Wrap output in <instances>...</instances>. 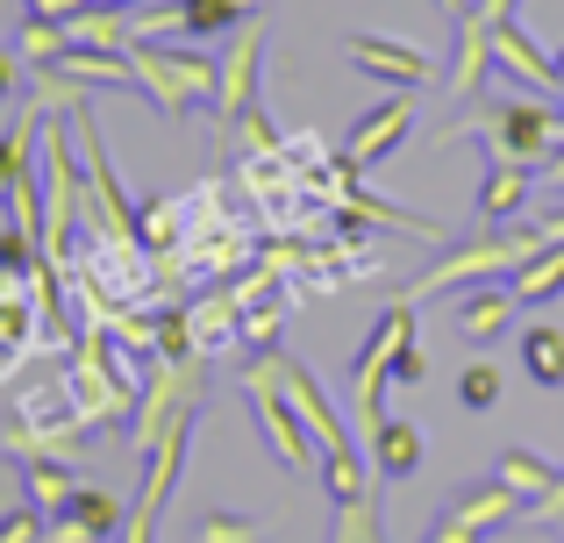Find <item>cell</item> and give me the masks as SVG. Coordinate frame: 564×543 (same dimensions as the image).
Listing matches in <instances>:
<instances>
[{"label": "cell", "mask_w": 564, "mask_h": 543, "mask_svg": "<svg viewBox=\"0 0 564 543\" xmlns=\"http://www.w3.org/2000/svg\"><path fill=\"white\" fill-rule=\"evenodd\" d=\"M122 51H129V72H137V94L151 100L158 115H193L200 100L215 108V72H221V57L180 51V43H122Z\"/></svg>", "instance_id": "obj_1"}, {"label": "cell", "mask_w": 564, "mask_h": 543, "mask_svg": "<svg viewBox=\"0 0 564 543\" xmlns=\"http://www.w3.org/2000/svg\"><path fill=\"white\" fill-rule=\"evenodd\" d=\"M451 137H486L494 143V165L543 172V158L557 151V108L551 100H479Z\"/></svg>", "instance_id": "obj_2"}, {"label": "cell", "mask_w": 564, "mask_h": 543, "mask_svg": "<svg viewBox=\"0 0 564 543\" xmlns=\"http://www.w3.org/2000/svg\"><path fill=\"white\" fill-rule=\"evenodd\" d=\"M414 344V301H386V315L372 322V336H365L358 365H350V401H358V430L365 444L386 430V387H393V350Z\"/></svg>", "instance_id": "obj_3"}, {"label": "cell", "mask_w": 564, "mask_h": 543, "mask_svg": "<svg viewBox=\"0 0 564 543\" xmlns=\"http://www.w3.org/2000/svg\"><path fill=\"white\" fill-rule=\"evenodd\" d=\"M243 393H250V408H258V430H264V444L279 450V465H286V473H322L315 436H307V422L293 415V401L279 393V379H272V365H264V358L243 372Z\"/></svg>", "instance_id": "obj_4"}, {"label": "cell", "mask_w": 564, "mask_h": 543, "mask_svg": "<svg viewBox=\"0 0 564 543\" xmlns=\"http://www.w3.org/2000/svg\"><path fill=\"white\" fill-rule=\"evenodd\" d=\"M193 408H200V358H186V365H172V358H165L151 379H143V401H137V415H129V430H137L129 444L151 450L158 436L172 430V422H186V415H193Z\"/></svg>", "instance_id": "obj_5"}, {"label": "cell", "mask_w": 564, "mask_h": 543, "mask_svg": "<svg viewBox=\"0 0 564 543\" xmlns=\"http://www.w3.org/2000/svg\"><path fill=\"white\" fill-rule=\"evenodd\" d=\"M258 72H264V29L258 22L229 29V51H221V72H215V129L221 137L258 108Z\"/></svg>", "instance_id": "obj_6"}, {"label": "cell", "mask_w": 564, "mask_h": 543, "mask_svg": "<svg viewBox=\"0 0 564 543\" xmlns=\"http://www.w3.org/2000/svg\"><path fill=\"white\" fill-rule=\"evenodd\" d=\"M350 65H358L365 79H379L386 94H422L429 72H436V57L414 51V43H393V36H372V29H358V36H350Z\"/></svg>", "instance_id": "obj_7"}, {"label": "cell", "mask_w": 564, "mask_h": 543, "mask_svg": "<svg viewBox=\"0 0 564 543\" xmlns=\"http://www.w3.org/2000/svg\"><path fill=\"white\" fill-rule=\"evenodd\" d=\"M408 129H414V94H393L386 108H372L358 129H350V143H344V165H350V172H372V165H386V158H400Z\"/></svg>", "instance_id": "obj_8"}, {"label": "cell", "mask_w": 564, "mask_h": 543, "mask_svg": "<svg viewBox=\"0 0 564 543\" xmlns=\"http://www.w3.org/2000/svg\"><path fill=\"white\" fill-rule=\"evenodd\" d=\"M451 94H457V100H479V94H494V29H486L479 14H457Z\"/></svg>", "instance_id": "obj_9"}, {"label": "cell", "mask_w": 564, "mask_h": 543, "mask_svg": "<svg viewBox=\"0 0 564 543\" xmlns=\"http://www.w3.org/2000/svg\"><path fill=\"white\" fill-rule=\"evenodd\" d=\"M443 515H451V522H465L471 536H494V530H508V522L522 515V493H514V487H500V479H479V487L451 493V501H443Z\"/></svg>", "instance_id": "obj_10"}, {"label": "cell", "mask_w": 564, "mask_h": 543, "mask_svg": "<svg viewBox=\"0 0 564 543\" xmlns=\"http://www.w3.org/2000/svg\"><path fill=\"white\" fill-rule=\"evenodd\" d=\"M529 200H536V172H529V165H494V172L479 180V229L522 222Z\"/></svg>", "instance_id": "obj_11"}, {"label": "cell", "mask_w": 564, "mask_h": 543, "mask_svg": "<svg viewBox=\"0 0 564 543\" xmlns=\"http://www.w3.org/2000/svg\"><path fill=\"white\" fill-rule=\"evenodd\" d=\"M494 65H508L514 79L529 86V94L551 100V79H557V72H551V57H543V43L529 36V29L514 22V14H508V22H494Z\"/></svg>", "instance_id": "obj_12"}, {"label": "cell", "mask_w": 564, "mask_h": 543, "mask_svg": "<svg viewBox=\"0 0 564 543\" xmlns=\"http://www.w3.org/2000/svg\"><path fill=\"white\" fill-rule=\"evenodd\" d=\"M129 522V508L115 501V493H100V487H79L72 493V508L51 522V536H86V543H108L115 530Z\"/></svg>", "instance_id": "obj_13"}, {"label": "cell", "mask_w": 564, "mask_h": 543, "mask_svg": "<svg viewBox=\"0 0 564 543\" xmlns=\"http://www.w3.org/2000/svg\"><path fill=\"white\" fill-rule=\"evenodd\" d=\"M514 286H500V279H479V293H465V301H457V329L471 336V344H494L500 329H508L514 322Z\"/></svg>", "instance_id": "obj_14"}, {"label": "cell", "mask_w": 564, "mask_h": 543, "mask_svg": "<svg viewBox=\"0 0 564 543\" xmlns=\"http://www.w3.org/2000/svg\"><path fill=\"white\" fill-rule=\"evenodd\" d=\"M180 8V36H229V29L258 22L264 0H172Z\"/></svg>", "instance_id": "obj_15"}, {"label": "cell", "mask_w": 564, "mask_h": 543, "mask_svg": "<svg viewBox=\"0 0 564 543\" xmlns=\"http://www.w3.org/2000/svg\"><path fill=\"white\" fill-rule=\"evenodd\" d=\"M522 372L543 393H564V329L557 322H529L522 329Z\"/></svg>", "instance_id": "obj_16"}, {"label": "cell", "mask_w": 564, "mask_h": 543, "mask_svg": "<svg viewBox=\"0 0 564 543\" xmlns=\"http://www.w3.org/2000/svg\"><path fill=\"white\" fill-rule=\"evenodd\" d=\"M57 72H65V79H79L86 94H94V86H137V72H129V51H79V43H65Z\"/></svg>", "instance_id": "obj_17"}, {"label": "cell", "mask_w": 564, "mask_h": 543, "mask_svg": "<svg viewBox=\"0 0 564 543\" xmlns=\"http://www.w3.org/2000/svg\"><path fill=\"white\" fill-rule=\"evenodd\" d=\"M372 465L386 479H414V473H422V430L400 422V415H386V430L372 436Z\"/></svg>", "instance_id": "obj_18"}, {"label": "cell", "mask_w": 564, "mask_h": 543, "mask_svg": "<svg viewBox=\"0 0 564 543\" xmlns=\"http://www.w3.org/2000/svg\"><path fill=\"white\" fill-rule=\"evenodd\" d=\"M22 487H29V508H43V515H65V508H72V493H79V487H72V465L65 458H22Z\"/></svg>", "instance_id": "obj_19"}, {"label": "cell", "mask_w": 564, "mask_h": 543, "mask_svg": "<svg viewBox=\"0 0 564 543\" xmlns=\"http://www.w3.org/2000/svg\"><path fill=\"white\" fill-rule=\"evenodd\" d=\"M65 43H79V51H122L129 43V8H79L65 22Z\"/></svg>", "instance_id": "obj_20"}, {"label": "cell", "mask_w": 564, "mask_h": 543, "mask_svg": "<svg viewBox=\"0 0 564 543\" xmlns=\"http://www.w3.org/2000/svg\"><path fill=\"white\" fill-rule=\"evenodd\" d=\"M508 286H514V301H557V293H564V243L536 251L529 265H514Z\"/></svg>", "instance_id": "obj_21"}, {"label": "cell", "mask_w": 564, "mask_h": 543, "mask_svg": "<svg viewBox=\"0 0 564 543\" xmlns=\"http://www.w3.org/2000/svg\"><path fill=\"white\" fill-rule=\"evenodd\" d=\"M500 487H514V493H522V508L529 501H543V493H551L557 487V465H543L536 458V450H500Z\"/></svg>", "instance_id": "obj_22"}, {"label": "cell", "mask_w": 564, "mask_h": 543, "mask_svg": "<svg viewBox=\"0 0 564 543\" xmlns=\"http://www.w3.org/2000/svg\"><path fill=\"white\" fill-rule=\"evenodd\" d=\"M329 543H386V515L372 493H358V501H336V530Z\"/></svg>", "instance_id": "obj_23"}, {"label": "cell", "mask_w": 564, "mask_h": 543, "mask_svg": "<svg viewBox=\"0 0 564 543\" xmlns=\"http://www.w3.org/2000/svg\"><path fill=\"white\" fill-rule=\"evenodd\" d=\"M14 57H22L29 72L57 65V57H65V22H43V14H29V22H22V43H14Z\"/></svg>", "instance_id": "obj_24"}, {"label": "cell", "mask_w": 564, "mask_h": 543, "mask_svg": "<svg viewBox=\"0 0 564 543\" xmlns=\"http://www.w3.org/2000/svg\"><path fill=\"white\" fill-rule=\"evenodd\" d=\"M43 265V243H36V229H22V222H0V279H29Z\"/></svg>", "instance_id": "obj_25"}, {"label": "cell", "mask_w": 564, "mask_h": 543, "mask_svg": "<svg viewBox=\"0 0 564 543\" xmlns=\"http://www.w3.org/2000/svg\"><path fill=\"white\" fill-rule=\"evenodd\" d=\"M457 401L471 408V415H494L500 408V365H465V372H457Z\"/></svg>", "instance_id": "obj_26"}, {"label": "cell", "mask_w": 564, "mask_h": 543, "mask_svg": "<svg viewBox=\"0 0 564 543\" xmlns=\"http://www.w3.org/2000/svg\"><path fill=\"white\" fill-rule=\"evenodd\" d=\"M0 543H51V515H43V508H8V515H0Z\"/></svg>", "instance_id": "obj_27"}, {"label": "cell", "mask_w": 564, "mask_h": 543, "mask_svg": "<svg viewBox=\"0 0 564 543\" xmlns=\"http://www.w3.org/2000/svg\"><path fill=\"white\" fill-rule=\"evenodd\" d=\"M200 543H264V530L250 515H229V508H215V515L200 522Z\"/></svg>", "instance_id": "obj_28"}, {"label": "cell", "mask_w": 564, "mask_h": 543, "mask_svg": "<svg viewBox=\"0 0 564 543\" xmlns=\"http://www.w3.org/2000/svg\"><path fill=\"white\" fill-rule=\"evenodd\" d=\"M137 237L143 243H172L180 237V200H151V215L137 222Z\"/></svg>", "instance_id": "obj_29"}, {"label": "cell", "mask_w": 564, "mask_h": 543, "mask_svg": "<svg viewBox=\"0 0 564 543\" xmlns=\"http://www.w3.org/2000/svg\"><path fill=\"white\" fill-rule=\"evenodd\" d=\"M422 379H429V350H422V336H414V344L393 350V387H422Z\"/></svg>", "instance_id": "obj_30"}, {"label": "cell", "mask_w": 564, "mask_h": 543, "mask_svg": "<svg viewBox=\"0 0 564 543\" xmlns=\"http://www.w3.org/2000/svg\"><path fill=\"white\" fill-rule=\"evenodd\" d=\"M22 86H29V65H22V57L8 51V43H0V100H14Z\"/></svg>", "instance_id": "obj_31"}, {"label": "cell", "mask_w": 564, "mask_h": 543, "mask_svg": "<svg viewBox=\"0 0 564 543\" xmlns=\"http://www.w3.org/2000/svg\"><path fill=\"white\" fill-rule=\"evenodd\" d=\"M522 515H529V522H557V530H564V473H557V487L543 493V501H529V508H522Z\"/></svg>", "instance_id": "obj_32"}, {"label": "cell", "mask_w": 564, "mask_h": 543, "mask_svg": "<svg viewBox=\"0 0 564 543\" xmlns=\"http://www.w3.org/2000/svg\"><path fill=\"white\" fill-rule=\"evenodd\" d=\"M29 14H43V22H72L79 8H94V0H22Z\"/></svg>", "instance_id": "obj_33"}, {"label": "cell", "mask_w": 564, "mask_h": 543, "mask_svg": "<svg viewBox=\"0 0 564 543\" xmlns=\"http://www.w3.org/2000/svg\"><path fill=\"white\" fill-rule=\"evenodd\" d=\"M422 543H479V536H471L465 522H451V515H443V522H436V530H429Z\"/></svg>", "instance_id": "obj_34"}, {"label": "cell", "mask_w": 564, "mask_h": 543, "mask_svg": "<svg viewBox=\"0 0 564 543\" xmlns=\"http://www.w3.org/2000/svg\"><path fill=\"white\" fill-rule=\"evenodd\" d=\"M471 14L494 29V22H508V14H514V0H471Z\"/></svg>", "instance_id": "obj_35"}, {"label": "cell", "mask_w": 564, "mask_h": 543, "mask_svg": "<svg viewBox=\"0 0 564 543\" xmlns=\"http://www.w3.org/2000/svg\"><path fill=\"white\" fill-rule=\"evenodd\" d=\"M551 72H557V79H551V108H564V51L551 57Z\"/></svg>", "instance_id": "obj_36"}, {"label": "cell", "mask_w": 564, "mask_h": 543, "mask_svg": "<svg viewBox=\"0 0 564 543\" xmlns=\"http://www.w3.org/2000/svg\"><path fill=\"white\" fill-rule=\"evenodd\" d=\"M436 8H451V14H471V0H436Z\"/></svg>", "instance_id": "obj_37"}, {"label": "cell", "mask_w": 564, "mask_h": 543, "mask_svg": "<svg viewBox=\"0 0 564 543\" xmlns=\"http://www.w3.org/2000/svg\"><path fill=\"white\" fill-rule=\"evenodd\" d=\"M100 8H129V0H100Z\"/></svg>", "instance_id": "obj_38"}]
</instances>
